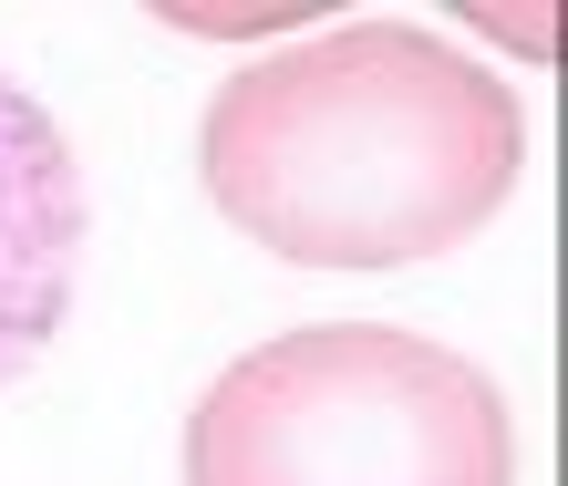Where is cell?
<instances>
[{
  "mask_svg": "<svg viewBox=\"0 0 568 486\" xmlns=\"http://www.w3.org/2000/svg\"><path fill=\"white\" fill-rule=\"evenodd\" d=\"M207 207L300 270H414L517 198L527 114L496 62L414 21L258 52L196 124Z\"/></svg>",
  "mask_w": 568,
  "mask_h": 486,
  "instance_id": "1",
  "label": "cell"
},
{
  "mask_svg": "<svg viewBox=\"0 0 568 486\" xmlns=\"http://www.w3.org/2000/svg\"><path fill=\"white\" fill-rule=\"evenodd\" d=\"M186 486H517V425L465 352L393 321H311L196 394Z\"/></svg>",
  "mask_w": 568,
  "mask_h": 486,
  "instance_id": "2",
  "label": "cell"
},
{
  "mask_svg": "<svg viewBox=\"0 0 568 486\" xmlns=\"http://www.w3.org/2000/svg\"><path fill=\"white\" fill-rule=\"evenodd\" d=\"M83 280V166L62 124L0 73V394L52 352Z\"/></svg>",
  "mask_w": 568,
  "mask_h": 486,
  "instance_id": "3",
  "label": "cell"
}]
</instances>
